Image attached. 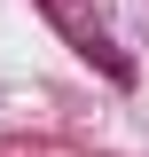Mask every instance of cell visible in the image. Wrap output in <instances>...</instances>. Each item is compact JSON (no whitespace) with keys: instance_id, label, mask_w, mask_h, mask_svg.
Listing matches in <instances>:
<instances>
[{"instance_id":"cell-1","label":"cell","mask_w":149,"mask_h":157,"mask_svg":"<svg viewBox=\"0 0 149 157\" xmlns=\"http://www.w3.org/2000/svg\"><path fill=\"white\" fill-rule=\"evenodd\" d=\"M47 8H55V24H63V32L78 39V55H86V63H102V71H110L118 86H126V78H133V63H126V55H118V47H110V32H102V24H86V16H78V8H71V0H47Z\"/></svg>"}]
</instances>
